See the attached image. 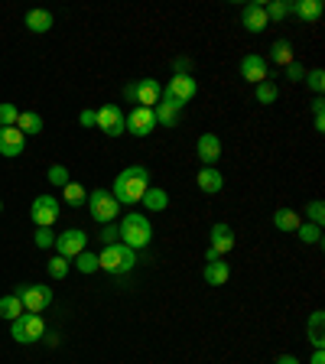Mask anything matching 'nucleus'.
<instances>
[{"instance_id": "obj_1", "label": "nucleus", "mask_w": 325, "mask_h": 364, "mask_svg": "<svg viewBox=\"0 0 325 364\" xmlns=\"http://www.w3.org/2000/svg\"><path fill=\"white\" fill-rule=\"evenodd\" d=\"M150 189V172L144 166H124L114 179V189L111 195L117 199L120 208H130V205H137L144 199V192Z\"/></svg>"}, {"instance_id": "obj_2", "label": "nucleus", "mask_w": 325, "mask_h": 364, "mask_svg": "<svg viewBox=\"0 0 325 364\" xmlns=\"http://www.w3.org/2000/svg\"><path fill=\"white\" fill-rule=\"evenodd\" d=\"M120 228V244H127V247H146L150 241H153V225H150V218L140 212H130L124 215V221L117 225Z\"/></svg>"}, {"instance_id": "obj_3", "label": "nucleus", "mask_w": 325, "mask_h": 364, "mask_svg": "<svg viewBox=\"0 0 325 364\" xmlns=\"http://www.w3.org/2000/svg\"><path fill=\"white\" fill-rule=\"evenodd\" d=\"M98 267L101 270H108V273H114V277H120V273H130L134 267H137V251L134 247H127V244H108L98 254Z\"/></svg>"}, {"instance_id": "obj_4", "label": "nucleus", "mask_w": 325, "mask_h": 364, "mask_svg": "<svg viewBox=\"0 0 325 364\" xmlns=\"http://www.w3.org/2000/svg\"><path fill=\"white\" fill-rule=\"evenodd\" d=\"M85 205H88V215H91L98 225H111L120 212V205L111 195V189H94V192L85 199Z\"/></svg>"}, {"instance_id": "obj_5", "label": "nucleus", "mask_w": 325, "mask_h": 364, "mask_svg": "<svg viewBox=\"0 0 325 364\" xmlns=\"http://www.w3.org/2000/svg\"><path fill=\"white\" fill-rule=\"evenodd\" d=\"M10 335H13V341H20V345H33V341H39L46 335V322L39 313H23L20 319L10 322Z\"/></svg>"}, {"instance_id": "obj_6", "label": "nucleus", "mask_w": 325, "mask_h": 364, "mask_svg": "<svg viewBox=\"0 0 325 364\" xmlns=\"http://www.w3.org/2000/svg\"><path fill=\"white\" fill-rule=\"evenodd\" d=\"M13 296L23 303L26 313H43L46 306L52 303V289L43 287V283H26V287H17Z\"/></svg>"}, {"instance_id": "obj_7", "label": "nucleus", "mask_w": 325, "mask_h": 364, "mask_svg": "<svg viewBox=\"0 0 325 364\" xmlns=\"http://www.w3.org/2000/svg\"><path fill=\"white\" fill-rule=\"evenodd\" d=\"M94 114H98V127H101L104 137H120L127 130V114H124V108H117V104H104V108H98Z\"/></svg>"}, {"instance_id": "obj_8", "label": "nucleus", "mask_w": 325, "mask_h": 364, "mask_svg": "<svg viewBox=\"0 0 325 364\" xmlns=\"http://www.w3.org/2000/svg\"><path fill=\"white\" fill-rule=\"evenodd\" d=\"M59 212V199H52V195H36L33 205H30V218L36 221V228H52Z\"/></svg>"}, {"instance_id": "obj_9", "label": "nucleus", "mask_w": 325, "mask_h": 364, "mask_svg": "<svg viewBox=\"0 0 325 364\" xmlns=\"http://www.w3.org/2000/svg\"><path fill=\"white\" fill-rule=\"evenodd\" d=\"M56 251H59V257H65V261H75L82 251H88V234L82 228L62 231V234H56Z\"/></svg>"}, {"instance_id": "obj_10", "label": "nucleus", "mask_w": 325, "mask_h": 364, "mask_svg": "<svg viewBox=\"0 0 325 364\" xmlns=\"http://www.w3.org/2000/svg\"><path fill=\"white\" fill-rule=\"evenodd\" d=\"M162 92L170 94V98H176L179 104H189V101H192V98L198 94V82L189 75V72H182V75H172L170 85L162 88Z\"/></svg>"}, {"instance_id": "obj_11", "label": "nucleus", "mask_w": 325, "mask_h": 364, "mask_svg": "<svg viewBox=\"0 0 325 364\" xmlns=\"http://www.w3.org/2000/svg\"><path fill=\"white\" fill-rule=\"evenodd\" d=\"M156 130V114H153V108H134L127 114V134H134V137H150Z\"/></svg>"}, {"instance_id": "obj_12", "label": "nucleus", "mask_w": 325, "mask_h": 364, "mask_svg": "<svg viewBox=\"0 0 325 364\" xmlns=\"http://www.w3.org/2000/svg\"><path fill=\"white\" fill-rule=\"evenodd\" d=\"M241 78H244V82H250V85H260V82H267V78H270V65H267L264 56H257V52L244 56V59H241Z\"/></svg>"}, {"instance_id": "obj_13", "label": "nucleus", "mask_w": 325, "mask_h": 364, "mask_svg": "<svg viewBox=\"0 0 325 364\" xmlns=\"http://www.w3.org/2000/svg\"><path fill=\"white\" fill-rule=\"evenodd\" d=\"M160 98H162V85L156 78H140V82H134V104H140V108H156Z\"/></svg>"}, {"instance_id": "obj_14", "label": "nucleus", "mask_w": 325, "mask_h": 364, "mask_svg": "<svg viewBox=\"0 0 325 364\" xmlns=\"http://www.w3.org/2000/svg\"><path fill=\"white\" fill-rule=\"evenodd\" d=\"M179 111H182V104L176 101V98H170V94L162 92L160 104L153 108L156 124H162V127H176V124H179Z\"/></svg>"}, {"instance_id": "obj_15", "label": "nucleus", "mask_w": 325, "mask_h": 364, "mask_svg": "<svg viewBox=\"0 0 325 364\" xmlns=\"http://www.w3.org/2000/svg\"><path fill=\"white\" fill-rule=\"evenodd\" d=\"M196 153H198V160L205 163V166H215V163L222 160V140H218V134H202L198 137Z\"/></svg>"}, {"instance_id": "obj_16", "label": "nucleus", "mask_w": 325, "mask_h": 364, "mask_svg": "<svg viewBox=\"0 0 325 364\" xmlns=\"http://www.w3.org/2000/svg\"><path fill=\"white\" fill-rule=\"evenodd\" d=\"M241 23H244L248 33H264L267 26H270V20H267V10L260 4H248L244 13H241Z\"/></svg>"}, {"instance_id": "obj_17", "label": "nucleus", "mask_w": 325, "mask_h": 364, "mask_svg": "<svg viewBox=\"0 0 325 364\" xmlns=\"http://www.w3.org/2000/svg\"><path fill=\"white\" fill-rule=\"evenodd\" d=\"M26 146V137L17 127H0V156H20Z\"/></svg>"}, {"instance_id": "obj_18", "label": "nucleus", "mask_w": 325, "mask_h": 364, "mask_svg": "<svg viewBox=\"0 0 325 364\" xmlns=\"http://www.w3.org/2000/svg\"><path fill=\"white\" fill-rule=\"evenodd\" d=\"M208 241H212V251L218 257L222 254H228L234 247V231L224 225V221H218V225H212V234H208Z\"/></svg>"}, {"instance_id": "obj_19", "label": "nucleus", "mask_w": 325, "mask_h": 364, "mask_svg": "<svg viewBox=\"0 0 325 364\" xmlns=\"http://www.w3.org/2000/svg\"><path fill=\"white\" fill-rule=\"evenodd\" d=\"M202 277H205L208 287H224L228 283V277H231V267H228V261H208L205 263V270H202Z\"/></svg>"}, {"instance_id": "obj_20", "label": "nucleus", "mask_w": 325, "mask_h": 364, "mask_svg": "<svg viewBox=\"0 0 325 364\" xmlns=\"http://www.w3.org/2000/svg\"><path fill=\"white\" fill-rule=\"evenodd\" d=\"M196 182H198V189L205 195H218L224 189V176L215 166H205V170H198V176H196Z\"/></svg>"}, {"instance_id": "obj_21", "label": "nucleus", "mask_w": 325, "mask_h": 364, "mask_svg": "<svg viewBox=\"0 0 325 364\" xmlns=\"http://www.w3.org/2000/svg\"><path fill=\"white\" fill-rule=\"evenodd\" d=\"M290 13H296L302 23H316L322 17V0H296L290 4Z\"/></svg>"}, {"instance_id": "obj_22", "label": "nucleus", "mask_w": 325, "mask_h": 364, "mask_svg": "<svg viewBox=\"0 0 325 364\" xmlns=\"http://www.w3.org/2000/svg\"><path fill=\"white\" fill-rule=\"evenodd\" d=\"M17 130L23 137H36V134H43V130H46V124H43V118H39L36 111H20Z\"/></svg>"}, {"instance_id": "obj_23", "label": "nucleus", "mask_w": 325, "mask_h": 364, "mask_svg": "<svg viewBox=\"0 0 325 364\" xmlns=\"http://www.w3.org/2000/svg\"><path fill=\"white\" fill-rule=\"evenodd\" d=\"M322 325H325V313H322V309H316V313L309 315V322H306V339L312 341L316 348H325V332H322Z\"/></svg>"}, {"instance_id": "obj_24", "label": "nucleus", "mask_w": 325, "mask_h": 364, "mask_svg": "<svg viewBox=\"0 0 325 364\" xmlns=\"http://www.w3.org/2000/svg\"><path fill=\"white\" fill-rule=\"evenodd\" d=\"M52 23H56V20H52L49 10H30V13H26V30H30V33H49Z\"/></svg>"}, {"instance_id": "obj_25", "label": "nucleus", "mask_w": 325, "mask_h": 364, "mask_svg": "<svg viewBox=\"0 0 325 364\" xmlns=\"http://www.w3.org/2000/svg\"><path fill=\"white\" fill-rule=\"evenodd\" d=\"M300 225H302V221H300V215L293 212V208H276V212H274V228L286 231V234H296Z\"/></svg>"}, {"instance_id": "obj_26", "label": "nucleus", "mask_w": 325, "mask_h": 364, "mask_svg": "<svg viewBox=\"0 0 325 364\" xmlns=\"http://www.w3.org/2000/svg\"><path fill=\"white\" fill-rule=\"evenodd\" d=\"M140 202H144V208H150V212H166V208H170V195L162 192V189H146L144 192V199H140Z\"/></svg>"}, {"instance_id": "obj_27", "label": "nucleus", "mask_w": 325, "mask_h": 364, "mask_svg": "<svg viewBox=\"0 0 325 364\" xmlns=\"http://www.w3.org/2000/svg\"><path fill=\"white\" fill-rule=\"evenodd\" d=\"M26 309H23V303H20L13 293L10 296H0V319H7V322H13V319H20Z\"/></svg>"}, {"instance_id": "obj_28", "label": "nucleus", "mask_w": 325, "mask_h": 364, "mask_svg": "<svg viewBox=\"0 0 325 364\" xmlns=\"http://www.w3.org/2000/svg\"><path fill=\"white\" fill-rule=\"evenodd\" d=\"M62 195H65V202H69L72 208H75V205H85V199H88V192L82 189V182H75V179L62 186Z\"/></svg>"}, {"instance_id": "obj_29", "label": "nucleus", "mask_w": 325, "mask_h": 364, "mask_svg": "<svg viewBox=\"0 0 325 364\" xmlns=\"http://www.w3.org/2000/svg\"><path fill=\"white\" fill-rule=\"evenodd\" d=\"M270 52H274V62H276V65H283V68L293 62V46H290V39H276Z\"/></svg>"}, {"instance_id": "obj_30", "label": "nucleus", "mask_w": 325, "mask_h": 364, "mask_svg": "<svg viewBox=\"0 0 325 364\" xmlns=\"http://www.w3.org/2000/svg\"><path fill=\"white\" fill-rule=\"evenodd\" d=\"M296 237H300L302 244H322V228L319 225H300Z\"/></svg>"}, {"instance_id": "obj_31", "label": "nucleus", "mask_w": 325, "mask_h": 364, "mask_svg": "<svg viewBox=\"0 0 325 364\" xmlns=\"http://www.w3.org/2000/svg\"><path fill=\"white\" fill-rule=\"evenodd\" d=\"M254 94H257V101H260V104H274L276 98H280V88H276L274 82H260Z\"/></svg>"}, {"instance_id": "obj_32", "label": "nucleus", "mask_w": 325, "mask_h": 364, "mask_svg": "<svg viewBox=\"0 0 325 364\" xmlns=\"http://www.w3.org/2000/svg\"><path fill=\"white\" fill-rule=\"evenodd\" d=\"M46 270H49V277H52V280H65V273H69V261L56 254L49 263H46Z\"/></svg>"}, {"instance_id": "obj_33", "label": "nucleus", "mask_w": 325, "mask_h": 364, "mask_svg": "<svg viewBox=\"0 0 325 364\" xmlns=\"http://www.w3.org/2000/svg\"><path fill=\"white\" fill-rule=\"evenodd\" d=\"M75 267L82 273H94V270H98V254H91V251H82V254L75 257Z\"/></svg>"}, {"instance_id": "obj_34", "label": "nucleus", "mask_w": 325, "mask_h": 364, "mask_svg": "<svg viewBox=\"0 0 325 364\" xmlns=\"http://www.w3.org/2000/svg\"><path fill=\"white\" fill-rule=\"evenodd\" d=\"M46 179H49L52 186H65V182H72L69 170H65V166H59V163H56V166H49V172H46Z\"/></svg>"}, {"instance_id": "obj_35", "label": "nucleus", "mask_w": 325, "mask_h": 364, "mask_svg": "<svg viewBox=\"0 0 325 364\" xmlns=\"http://www.w3.org/2000/svg\"><path fill=\"white\" fill-rule=\"evenodd\" d=\"M20 111L13 104H0V127H17Z\"/></svg>"}, {"instance_id": "obj_36", "label": "nucleus", "mask_w": 325, "mask_h": 364, "mask_svg": "<svg viewBox=\"0 0 325 364\" xmlns=\"http://www.w3.org/2000/svg\"><path fill=\"white\" fill-rule=\"evenodd\" d=\"M267 10V20H283V17H290V4L286 0H274L270 7H264Z\"/></svg>"}, {"instance_id": "obj_37", "label": "nucleus", "mask_w": 325, "mask_h": 364, "mask_svg": "<svg viewBox=\"0 0 325 364\" xmlns=\"http://www.w3.org/2000/svg\"><path fill=\"white\" fill-rule=\"evenodd\" d=\"M33 244L36 247H56V231L52 228H36V237H33Z\"/></svg>"}, {"instance_id": "obj_38", "label": "nucleus", "mask_w": 325, "mask_h": 364, "mask_svg": "<svg viewBox=\"0 0 325 364\" xmlns=\"http://www.w3.org/2000/svg\"><path fill=\"white\" fill-rule=\"evenodd\" d=\"M306 215H309V218H312V221H309V225H319V228H322V218H325V205L319 202V199H316V202H309V205H306Z\"/></svg>"}, {"instance_id": "obj_39", "label": "nucleus", "mask_w": 325, "mask_h": 364, "mask_svg": "<svg viewBox=\"0 0 325 364\" xmlns=\"http://www.w3.org/2000/svg\"><path fill=\"white\" fill-rule=\"evenodd\" d=\"M306 85L312 88L316 94H322V88H325V72H322V68H312V72H309V75H306Z\"/></svg>"}, {"instance_id": "obj_40", "label": "nucleus", "mask_w": 325, "mask_h": 364, "mask_svg": "<svg viewBox=\"0 0 325 364\" xmlns=\"http://www.w3.org/2000/svg\"><path fill=\"white\" fill-rule=\"evenodd\" d=\"M98 237H101V244H104V247H108V244H117V241H120V228L111 221V225H104L101 234H98Z\"/></svg>"}, {"instance_id": "obj_41", "label": "nucleus", "mask_w": 325, "mask_h": 364, "mask_svg": "<svg viewBox=\"0 0 325 364\" xmlns=\"http://www.w3.org/2000/svg\"><path fill=\"white\" fill-rule=\"evenodd\" d=\"M286 78H290V82H302V78H306V68H302L300 62H290V65H286Z\"/></svg>"}, {"instance_id": "obj_42", "label": "nucleus", "mask_w": 325, "mask_h": 364, "mask_svg": "<svg viewBox=\"0 0 325 364\" xmlns=\"http://www.w3.org/2000/svg\"><path fill=\"white\" fill-rule=\"evenodd\" d=\"M78 124H82V127H98V114H94V111H82V114H78Z\"/></svg>"}, {"instance_id": "obj_43", "label": "nucleus", "mask_w": 325, "mask_h": 364, "mask_svg": "<svg viewBox=\"0 0 325 364\" xmlns=\"http://www.w3.org/2000/svg\"><path fill=\"white\" fill-rule=\"evenodd\" d=\"M312 114H316V118H325V101H322V94H319L316 101H312Z\"/></svg>"}, {"instance_id": "obj_44", "label": "nucleus", "mask_w": 325, "mask_h": 364, "mask_svg": "<svg viewBox=\"0 0 325 364\" xmlns=\"http://www.w3.org/2000/svg\"><path fill=\"white\" fill-rule=\"evenodd\" d=\"M274 364H300V358H296V355H280Z\"/></svg>"}, {"instance_id": "obj_45", "label": "nucleus", "mask_w": 325, "mask_h": 364, "mask_svg": "<svg viewBox=\"0 0 325 364\" xmlns=\"http://www.w3.org/2000/svg\"><path fill=\"white\" fill-rule=\"evenodd\" d=\"M309 364H325V351H322V348H316V355L309 358Z\"/></svg>"}, {"instance_id": "obj_46", "label": "nucleus", "mask_w": 325, "mask_h": 364, "mask_svg": "<svg viewBox=\"0 0 325 364\" xmlns=\"http://www.w3.org/2000/svg\"><path fill=\"white\" fill-rule=\"evenodd\" d=\"M0 212H4V202H0Z\"/></svg>"}]
</instances>
